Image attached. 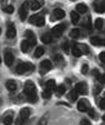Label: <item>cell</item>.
Masks as SVG:
<instances>
[{"mask_svg": "<svg viewBox=\"0 0 105 125\" xmlns=\"http://www.w3.org/2000/svg\"><path fill=\"white\" fill-rule=\"evenodd\" d=\"M23 92H25L27 99H28L31 103H35V102L38 101V97H37V88H35V85H34L32 81H27V82L25 83Z\"/></svg>", "mask_w": 105, "mask_h": 125, "instance_id": "obj_1", "label": "cell"}, {"mask_svg": "<svg viewBox=\"0 0 105 125\" xmlns=\"http://www.w3.org/2000/svg\"><path fill=\"white\" fill-rule=\"evenodd\" d=\"M34 70V66L33 64H31V62H20V64L16 66V73L22 75V74H29Z\"/></svg>", "mask_w": 105, "mask_h": 125, "instance_id": "obj_2", "label": "cell"}, {"mask_svg": "<svg viewBox=\"0 0 105 125\" xmlns=\"http://www.w3.org/2000/svg\"><path fill=\"white\" fill-rule=\"evenodd\" d=\"M29 22L32 25H35V26L40 27V26H43L45 23V20L42 15H33L32 17H29Z\"/></svg>", "mask_w": 105, "mask_h": 125, "instance_id": "obj_3", "label": "cell"}, {"mask_svg": "<svg viewBox=\"0 0 105 125\" xmlns=\"http://www.w3.org/2000/svg\"><path fill=\"white\" fill-rule=\"evenodd\" d=\"M28 5H29V0H26V1L22 4V6L20 8V19L21 21H25L27 17V11H28Z\"/></svg>", "mask_w": 105, "mask_h": 125, "instance_id": "obj_4", "label": "cell"}, {"mask_svg": "<svg viewBox=\"0 0 105 125\" xmlns=\"http://www.w3.org/2000/svg\"><path fill=\"white\" fill-rule=\"evenodd\" d=\"M65 28H66V26L64 25V23H60V25H56L54 28L51 30V32H52V36H55V37H60L62 33H64V31H65Z\"/></svg>", "mask_w": 105, "mask_h": 125, "instance_id": "obj_5", "label": "cell"}, {"mask_svg": "<svg viewBox=\"0 0 105 125\" xmlns=\"http://www.w3.org/2000/svg\"><path fill=\"white\" fill-rule=\"evenodd\" d=\"M51 69H52V62L50 60H43L40 62V71L43 74L46 73V71H49V70H51Z\"/></svg>", "mask_w": 105, "mask_h": 125, "instance_id": "obj_6", "label": "cell"}, {"mask_svg": "<svg viewBox=\"0 0 105 125\" xmlns=\"http://www.w3.org/2000/svg\"><path fill=\"white\" fill-rule=\"evenodd\" d=\"M12 121H14V113H12V110H9V112H6V114L3 116V123H4L5 125H11Z\"/></svg>", "mask_w": 105, "mask_h": 125, "instance_id": "obj_7", "label": "cell"}, {"mask_svg": "<svg viewBox=\"0 0 105 125\" xmlns=\"http://www.w3.org/2000/svg\"><path fill=\"white\" fill-rule=\"evenodd\" d=\"M76 90H77V92L81 93V94H87V93H88V86H87L86 82H78V83L76 85Z\"/></svg>", "mask_w": 105, "mask_h": 125, "instance_id": "obj_8", "label": "cell"}, {"mask_svg": "<svg viewBox=\"0 0 105 125\" xmlns=\"http://www.w3.org/2000/svg\"><path fill=\"white\" fill-rule=\"evenodd\" d=\"M4 61H5V64H6L8 66H11V65H12V62H14V54H12L10 50L5 52V55H4Z\"/></svg>", "mask_w": 105, "mask_h": 125, "instance_id": "obj_9", "label": "cell"}, {"mask_svg": "<svg viewBox=\"0 0 105 125\" xmlns=\"http://www.w3.org/2000/svg\"><path fill=\"white\" fill-rule=\"evenodd\" d=\"M77 108H78V110H79V112H87V110H89V109H90V108H89V103H88V101H86V99L79 101V102H78Z\"/></svg>", "mask_w": 105, "mask_h": 125, "instance_id": "obj_10", "label": "cell"}, {"mask_svg": "<svg viewBox=\"0 0 105 125\" xmlns=\"http://www.w3.org/2000/svg\"><path fill=\"white\" fill-rule=\"evenodd\" d=\"M26 38H27V41L29 42L31 45H35L37 38H35V36H34V33L32 31H26Z\"/></svg>", "mask_w": 105, "mask_h": 125, "instance_id": "obj_11", "label": "cell"}, {"mask_svg": "<svg viewBox=\"0 0 105 125\" xmlns=\"http://www.w3.org/2000/svg\"><path fill=\"white\" fill-rule=\"evenodd\" d=\"M94 10L96 12H104L105 11V6H104L103 0H96V1L94 3Z\"/></svg>", "mask_w": 105, "mask_h": 125, "instance_id": "obj_12", "label": "cell"}, {"mask_svg": "<svg viewBox=\"0 0 105 125\" xmlns=\"http://www.w3.org/2000/svg\"><path fill=\"white\" fill-rule=\"evenodd\" d=\"M29 114H31V109H29V108H22L21 112H20V116H21V119H22L23 121H26V120L28 119Z\"/></svg>", "mask_w": 105, "mask_h": 125, "instance_id": "obj_13", "label": "cell"}, {"mask_svg": "<svg viewBox=\"0 0 105 125\" xmlns=\"http://www.w3.org/2000/svg\"><path fill=\"white\" fill-rule=\"evenodd\" d=\"M52 14H54V19L55 20H61V19L65 17V11L62 9H55Z\"/></svg>", "mask_w": 105, "mask_h": 125, "instance_id": "obj_14", "label": "cell"}, {"mask_svg": "<svg viewBox=\"0 0 105 125\" xmlns=\"http://www.w3.org/2000/svg\"><path fill=\"white\" fill-rule=\"evenodd\" d=\"M6 36L9 38H14L16 36V28L12 23H9V27H8V32H6Z\"/></svg>", "mask_w": 105, "mask_h": 125, "instance_id": "obj_15", "label": "cell"}, {"mask_svg": "<svg viewBox=\"0 0 105 125\" xmlns=\"http://www.w3.org/2000/svg\"><path fill=\"white\" fill-rule=\"evenodd\" d=\"M72 55H73V56H76V58H79V56L82 55V50L77 47L76 42H73V47H72Z\"/></svg>", "mask_w": 105, "mask_h": 125, "instance_id": "obj_16", "label": "cell"}, {"mask_svg": "<svg viewBox=\"0 0 105 125\" xmlns=\"http://www.w3.org/2000/svg\"><path fill=\"white\" fill-rule=\"evenodd\" d=\"M6 88H8L9 91L14 92V91H16V88H17V83H16L14 80H9V81L6 82Z\"/></svg>", "mask_w": 105, "mask_h": 125, "instance_id": "obj_17", "label": "cell"}, {"mask_svg": "<svg viewBox=\"0 0 105 125\" xmlns=\"http://www.w3.org/2000/svg\"><path fill=\"white\" fill-rule=\"evenodd\" d=\"M90 43H92L93 45H101V44L105 45V41L100 39L99 37H92V38H90Z\"/></svg>", "mask_w": 105, "mask_h": 125, "instance_id": "obj_18", "label": "cell"}, {"mask_svg": "<svg viewBox=\"0 0 105 125\" xmlns=\"http://www.w3.org/2000/svg\"><path fill=\"white\" fill-rule=\"evenodd\" d=\"M54 61H55V64H56L58 66H62V65H64V58H62L60 54L54 55Z\"/></svg>", "mask_w": 105, "mask_h": 125, "instance_id": "obj_19", "label": "cell"}, {"mask_svg": "<svg viewBox=\"0 0 105 125\" xmlns=\"http://www.w3.org/2000/svg\"><path fill=\"white\" fill-rule=\"evenodd\" d=\"M49 113H46V114H44L42 118H40V120H39V123H38V125H48V121H49Z\"/></svg>", "mask_w": 105, "mask_h": 125, "instance_id": "obj_20", "label": "cell"}, {"mask_svg": "<svg viewBox=\"0 0 105 125\" xmlns=\"http://www.w3.org/2000/svg\"><path fill=\"white\" fill-rule=\"evenodd\" d=\"M87 10L88 9L84 4H77V6H76V11L79 14H84V12H87Z\"/></svg>", "mask_w": 105, "mask_h": 125, "instance_id": "obj_21", "label": "cell"}, {"mask_svg": "<svg viewBox=\"0 0 105 125\" xmlns=\"http://www.w3.org/2000/svg\"><path fill=\"white\" fill-rule=\"evenodd\" d=\"M77 97H78V92H77V90L75 88V90H72L70 93H69V99L70 101H72V102H75L76 99H77Z\"/></svg>", "mask_w": 105, "mask_h": 125, "instance_id": "obj_22", "label": "cell"}, {"mask_svg": "<svg viewBox=\"0 0 105 125\" xmlns=\"http://www.w3.org/2000/svg\"><path fill=\"white\" fill-rule=\"evenodd\" d=\"M31 8H32L33 11H37V10H39L42 8V4H40V1H38V0H33L32 4H31Z\"/></svg>", "mask_w": 105, "mask_h": 125, "instance_id": "obj_23", "label": "cell"}, {"mask_svg": "<svg viewBox=\"0 0 105 125\" xmlns=\"http://www.w3.org/2000/svg\"><path fill=\"white\" fill-rule=\"evenodd\" d=\"M94 26H95V28L96 30H103V26H104V21L101 20V19H96L95 21H94Z\"/></svg>", "mask_w": 105, "mask_h": 125, "instance_id": "obj_24", "label": "cell"}, {"mask_svg": "<svg viewBox=\"0 0 105 125\" xmlns=\"http://www.w3.org/2000/svg\"><path fill=\"white\" fill-rule=\"evenodd\" d=\"M51 41H52V37L50 36V34H44V36H42V42L43 43H45V44H49V43H51Z\"/></svg>", "mask_w": 105, "mask_h": 125, "instance_id": "obj_25", "label": "cell"}, {"mask_svg": "<svg viewBox=\"0 0 105 125\" xmlns=\"http://www.w3.org/2000/svg\"><path fill=\"white\" fill-rule=\"evenodd\" d=\"M28 48H29V42L28 41H22L21 42V50L23 53H26L28 50Z\"/></svg>", "mask_w": 105, "mask_h": 125, "instance_id": "obj_26", "label": "cell"}, {"mask_svg": "<svg viewBox=\"0 0 105 125\" xmlns=\"http://www.w3.org/2000/svg\"><path fill=\"white\" fill-rule=\"evenodd\" d=\"M71 21L73 22V23H77L78 21H79V15H78V12L76 11H73V12H71Z\"/></svg>", "mask_w": 105, "mask_h": 125, "instance_id": "obj_27", "label": "cell"}, {"mask_svg": "<svg viewBox=\"0 0 105 125\" xmlns=\"http://www.w3.org/2000/svg\"><path fill=\"white\" fill-rule=\"evenodd\" d=\"M65 90H66V88H65V85H60V86L56 88V91H55V92H56V96H59V97L62 96V94L65 93Z\"/></svg>", "mask_w": 105, "mask_h": 125, "instance_id": "obj_28", "label": "cell"}, {"mask_svg": "<svg viewBox=\"0 0 105 125\" xmlns=\"http://www.w3.org/2000/svg\"><path fill=\"white\" fill-rule=\"evenodd\" d=\"M44 54V48L43 47H38L37 49H35V52H34V56L35 58H39V56H42Z\"/></svg>", "mask_w": 105, "mask_h": 125, "instance_id": "obj_29", "label": "cell"}, {"mask_svg": "<svg viewBox=\"0 0 105 125\" xmlns=\"http://www.w3.org/2000/svg\"><path fill=\"white\" fill-rule=\"evenodd\" d=\"M56 87V83H55V80H49L46 82V88L48 90H54Z\"/></svg>", "mask_w": 105, "mask_h": 125, "instance_id": "obj_30", "label": "cell"}, {"mask_svg": "<svg viewBox=\"0 0 105 125\" xmlns=\"http://www.w3.org/2000/svg\"><path fill=\"white\" fill-rule=\"evenodd\" d=\"M79 33H81V31H79L78 28H73V30L71 31L70 34H71L72 38H78V37H79Z\"/></svg>", "mask_w": 105, "mask_h": 125, "instance_id": "obj_31", "label": "cell"}, {"mask_svg": "<svg viewBox=\"0 0 105 125\" xmlns=\"http://www.w3.org/2000/svg\"><path fill=\"white\" fill-rule=\"evenodd\" d=\"M42 96H43V98H44V99H49V98L51 97V92H50V90H48V88H46V90L43 92V94H42Z\"/></svg>", "mask_w": 105, "mask_h": 125, "instance_id": "obj_32", "label": "cell"}, {"mask_svg": "<svg viewBox=\"0 0 105 125\" xmlns=\"http://www.w3.org/2000/svg\"><path fill=\"white\" fill-rule=\"evenodd\" d=\"M4 11H5L6 14H12V12H14V6H12V5H8L6 8H4Z\"/></svg>", "mask_w": 105, "mask_h": 125, "instance_id": "obj_33", "label": "cell"}, {"mask_svg": "<svg viewBox=\"0 0 105 125\" xmlns=\"http://www.w3.org/2000/svg\"><path fill=\"white\" fill-rule=\"evenodd\" d=\"M98 105H99V108L105 109V98H100V99L98 101Z\"/></svg>", "mask_w": 105, "mask_h": 125, "instance_id": "obj_34", "label": "cell"}, {"mask_svg": "<svg viewBox=\"0 0 105 125\" xmlns=\"http://www.w3.org/2000/svg\"><path fill=\"white\" fill-rule=\"evenodd\" d=\"M62 49L65 50V53H67V52H69V42H66V41H65V42L62 43Z\"/></svg>", "mask_w": 105, "mask_h": 125, "instance_id": "obj_35", "label": "cell"}, {"mask_svg": "<svg viewBox=\"0 0 105 125\" xmlns=\"http://www.w3.org/2000/svg\"><path fill=\"white\" fill-rule=\"evenodd\" d=\"M99 59H100V61L105 62V52H101V53L99 54Z\"/></svg>", "mask_w": 105, "mask_h": 125, "instance_id": "obj_36", "label": "cell"}, {"mask_svg": "<svg viewBox=\"0 0 105 125\" xmlns=\"http://www.w3.org/2000/svg\"><path fill=\"white\" fill-rule=\"evenodd\" d=\"M87 73H88V65L84 64V65L82 66V74H87Z\"/></svg>", "mask_w": 105, "mask_h": 125, "instance_id": "obj_37", "label": "cell"}, {"mask_svg": "<svg viewBox=\"0 0 105 125\" xmlns=\"http://www.w3.org/2000/svg\"><path fill=\"white\" fill-rule=\"evenodd\" d=\"M15 123H16V125H22V124H23V120L21 119V116H18V118L16 119V121H15Z\"/></svg>", "mask_w": 105, "mask_h": 125, "instance_id": "obj_38", "label": "cell"}, {"mask_svg": "<svg viewBox=\"0 0 105 125\" xmlns=\"http://www.w3.org/2000/svg\"><path fill=\"white\" fill-rule=\"evenodd\" d=\"M81 125H92L87 119H83V120H81Z\"/></svg>", "mask_w": 105, "mask_h": 125, "instance_id": "obj_39", "label": "cell"}, {"mask_svg": "<svg viewBox=\"0 0 105 125\" xmlns=\"http://www.w3.org/2000/svg\"><path fill=\"white\" fill-rule=\"evenodd\" d=\"M88 112H89V115H90L92 118H95V116H96V114L94 113V110H93V109H89Z\"/></svg>", "mask_w": 105, "mask_h": 125, "instance_id": "obj_40", "label": "cell"}, {"mask_svg": "<svg viewBox=\"0 0 105 125\" xmlns=\"http://www.w3.org/2000/svg\"><path fill=\"white\" fill-rule=\"evenodd\" d=\"M100 80H101V81H103V82L105 83V74H104L103 76H100Z\"/></svg>", "mask_w": 105, "mask_h": 125, "instance_id": "obj_41", "label": "cell"}, {"mask_svg": "<svg viewBox=\"0 0 105 125\" xmlns=\"http://www.w3.org/2000/svg\"><path fill=\"white\" fill-rule=\"evenodd\" d=\"M0 1H1L3 4H5V3H6V0H0Z\"/></svg>", "mask_w": 105, "mask_h": 125, "instance_id": "obj_42", "label": "cell"}, {"mask_svg": "<svg viewBox=\"0 0 105 125\" xmlns=\"http://www.w3.org/2000/svg\"><path fill=\"white\" fill-rule=\"evenodd\" d=\"M103 3H104V6H105V0H103Z\"/></svg>", "mask_w": 105, "mask_h": 125, "instance_id": "obj_43", "label": "cell"}, {"mask_svg": "<svg viewBox=\"0 0 105 125\" xmlns=\"http://www.w3.org/2000/svg\"><path fill=\"white\" fill-rule=\"evenodd\" d=\"M103 119H104V121H105V115H104V116H103Z\"/></svg>", "mask_w": 105, "mask_h": 125, "instance_id": "obj_44", "label": "cell"}, {"mask_svg": "<svg viewBox=\"0 0 105 125\" xmlns=\"http://www.w3.org/2000/svg\"><path fill=\"white\" fill-rule=\"evenodd\" d=\"M0 33H1V28H0Z\"/></svg>", "mask_w": 105, "mask_h": 125, "instance_id": "obj_45", "label": "cell"}, {"mask_svg": "<svg viewBox=\"0 0 105 125\" xmlns=\"http://www.w3.org/2000/svg\"><path fill=\"white\" fill-rule=\"evenodd\" d=\"M72 1H75V0H72Z\"/></svg>", "mask_w": 105, "mask_h": 125, "instance_id": "obj_46", "label": "cell"}]
</instances>
